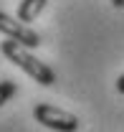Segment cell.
I'll return each instance as SVG.
<instances>
[{
    "mask_svg": "<svg viewBox=\"0 0 124 132\" xmlns=\"http://www.w3.org/2000/svg\"><path fill=\"white\" fill-rule=\"evenodd\" d=\"M43 8H46V0H20V5H18V20L33 23L36 18L41 15Z\"/></svg>",
    "mask_w": 124,
    "mask_h": 132,
    "instance_id": "277c9868",
    "label": "cell"
},
{
    "mask_svg": "<svg viewBox=\"0 0 124 132\" xmlns=\"http://www.w3.org/2000/svg\"><path fill=\"white\" fill-rule=\"evenodd\" d=\"M15 92H18L15 81H8V79H5V81H0V107L15 97Z\"/></svg>",
    "mask_w": 124,
    "mask_h": 132,
    "instance_id": "5b68a950",
    "label": "cell"
},
{
    "mask_svg": "<svg viewBox=\"0 0 124 132\" xmlns=\"http://www.w3.org/2000/svg\"><path fill=\"white\" fill-rule=\"evenodd\" d=\"M111 5L114 8H124V0H111Z\"/></svg>",
    "mask_w": 124,
    "mask_h": 132,
    "instance_id": "52a82bcc",
    "label": "cell"
},
{
    "mask_svg": "<svg viewBox=\"0 0 124 132\" xmlns=\"http://www.w3.org/2000/svg\"><path fill=\"white\" fill-rule=\"evenodd\" d=\"M0 51H3V56H5L8 61H13L18 69H23V71H25L31 79H36L41 86H53V84H56V71L48 64H43L41 59H36L31 53V48L20 46L18 41H13V38L3 41V43H0Z\"/></svg>",
    "mask_w": 124,
    "mask_h": 132,
    "instance_id": "6da1fadb",
    "label": "cell"
},
{
    "mask_svg": "<svg viewBox=\"0 0 124 132\" xmlns=\"http://www.w3.org/2000/svg\"><path fill=\"white\" fill-rule=\"evenodd\" d=\"M117 92H119V94H124V74L117 79Z\"/></svg>",
    "mask_w": 124,
    "mask_h": 132,
    "instance_id": "8992f818",
    "label": "cell"
},
{
    "mask_svg": "<svg viewBox=\"0 0 124 132\" xmlns=\"http://www.w3.org/2000/svg\"><path fill=\"white\" fill-rule=\"evenodd\" d=\"M0 33H5L8 38L18 41V43L25 46V48H38V46H41V36L33 31L28 23L15 20V18H10L8 13H3V10H0Z\"/></svg>",
    "mask_w": 124,
    "mask_h": 132,
    "instance_id": "3957f363",
    "label": "cell"
},
{
    "mask_svg": "<svg viewBox=\"0 0 124 132\" xmlns=\"http://www.w3.org/2000/svg\"><path fill=\"white\" fill-rule=\"evenodd\" d=\"M33 117H36V122H41L43 127H48V130H56V132H76L78 127H81V119H78L76 114L66 112V109H61V107L46 104V102L36 104Z\"/></svg>",
    "mask_w": 124,
    "mask_h": 132,
    "instance_id": "7a4b0ae2",
    "label": "cell"
}]
</instances>
